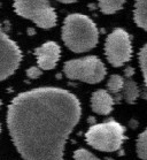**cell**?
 Segmentation results:
<instances>
[{
  "label": "cell",
  "instance_id": "cell-19",
  "mask_svg": "<svg viewBox=\"0 0 147 160\" xmlns=\"http://www.w3.org/2000/svg\"><path fill=\"white\" fill-rule=\"evenodd\" d=\"M0 131H1V126H0Z\"/></svg>",
  "mask_w": 147,
  "mask_h": 160
},
{
  "label": "cell",
  "instance_id": "cell-3",
  "mask_svg": "<svg viewBox=\"0 0 147 160\" xmlns=\"http://www.w3.org/2000/svg\"><path fill=\"white\" fill-rule=\"evenodd\" d=\"M86 142L92 148L105 152L119 150L124 141V128L116 121L94 124L85 135Z\"/></svg>",
  "mask_w": 147,
  "mask_h": 160
},
{
  "label": "cell",
  "instance_id": "cell-15",
  "mask_svg": "<svg viewBox=\"0 0 147 160\" xmlns=\"http://www.w3.org/2000/svg\"><path fill=\"white\" fill-rule=\"evenodd\" d=\"M139 62L144 78H145V82H146L147 85V44L144 48H141V50L139 52Z\"/></svg>",
  "mask_w": 147,
  "mask_h": 160
},
{
  "label": "cell",
  "instance_id": "cell-11",
  "mask_svg": "<svg viewBox=\"0 0 147 160\" xmlns=\"http://www.w3.org/2000/svg\"><path fill=\"white\" fill-rule=\"evenodd\" d=\"M99 7L105 14H113L123 7L125 0H98Z\"/></svg>",
  "mask_w": 147,
  "mask_h": 160
},
{
  "label": "cell",
  "instance_id": "cell-16",
  "mask_svg": "<svg viewBox=\"0 0 147 160\" xmlns=\"http://www.w3.org/2000/svg\"><path fill=\"white\" fill-rule=\"evenodd\" d=\"M74 159L75 160H99L93 153L87 151L85 149H78L76 150L74 153Z\"/></svg>",
  "mask_w": 147,
  "mask_h": 160
},
{
  "label": "cell",
  "instance_id": "cell-18",
  "mask_svg": "<svg viewBox=\"0 0 147 160\" xmlns=\"http://www.w3.org/2000/svg\"><path fill=\"white\" fill-rule=\"evenodd\" d=\"M60 2H63V4H71V2H74V1H76V0H59Z\"/></svg>",
  "mask_w": 147,
  "mask_h": 160
},
{
  "label": "cell",
  "instance_id": "cell-2",
  "mask_svg": "<svg viewBox=\"0 0 147 160\" xmlns=\"http://www.w3.org/2000/svg\"><path fill=\"white\" fill-rule=\"evenodd\" d=\"M98 29L91 18L82 14H70L66 18L62 39L69 50L76 53L90 51L98 44Z\"/></svg>",
  "mask_w": 147,
  "mask_h": 160
},
{
  "label": "cell",
  "instance_id": "cell-8",
  "mask_svg": "<svg viewBox=\"0 0 147 160\" xmlns=\"http://www.w3.org/2000/svg\"><path fill=\"white\" fill-rule=\"evenodd\" d=\"M60 46L55 42H47L43 44L35 51L38 67L42 70L53 69L60 59Z\"/></svg>",
  "mask_w": 147,
  "mask_h": 160
},
{
  "label": "cell",
  "instance_id": "cell-14",
  "mask_svg": "<svg viewBox=\"0 0 147 160\" xmlns=\"http://www.w3.org/2000/svg\"><path fill=\"white\" fill-rule=\"evenodd\" d=\"M123 85H124V80L120 75H111L107 83L108 90L114 92V93L115 92H119L120 90H122Z\"/></svg>",
  "mask_w": 147,
  "mask_h": 160
},
{
  "label": "cell",
  "instance_id": "cell-1",
  "mask_svg": "<svg viewBox=\"0 0 147 160\" xmlns=\"http://www.w3.org/2000/svg\"><path fill=\"white\" fill-rule=\"evenodd\" d=\"M79 119L78 99L57 88L20 93L7 109L12 141L24 160H62L66 142Z\"/></svg>",
  "mask_w": 147,
  "mask_h": 160
},
{
  "label": "cell",
  "instance_id": "cell-5",
  "mask_svg": "<svg viewBox=\"0 0 147 160\" xmlns=\"http://www.w3.org/2000/svg\"><path fill=\"white\" fill-rule=\"evenodd\" d=\"M14 9L17 15L31 20L44 29L56 24V14L48 0H14Z\"/></svg>",
  "mask_w": 147,
  "mask_h": 160
},
{
  "label": "cell",
  "instance_id": "cell-12",
  "mask_svg": "<svg viewBox=\"0 0 147 160\" xmlns=\"http://www.w3.org/2000/svg\"><path fill=\"white\" fill-rule=\"evenodd\" d=\"M123 97L128 102H135L138 96H139V89L137 87V84L133 82V81L129 80L124 82V85H123Z\"/></svg>",
  "mask_w": 147,
  "mask_h": 160
},
{
  "label": "cell",
  "instance_id": "cell-17",
  "mask_svg": "<svg viewBox=\"0 0 147 160\" xmlns=\"http://www.w3.org/2000/svg\"><path fill=\"white\" fill-rule=\"evenodd\" d=\"M29 77H31V78H37L38 76H40V74H42V69H40L39 67H31V68H29L28 72H27Z\"/></svg>",
  "mask_w": 147,
  "mask_h": 160
},
{
  "label": "cell",
  "instance_id": "cell-6",
  "mask_svg": "<svg viewBox=\"0 0 147 160\" xmlns=\"http://www.w3.org/2000/svg\"><path fill=\"white\" fill-rule=\"evenodd\" d=\"M105 53L108 61L114 67L123 66L132 54L129 33L123 29H115L108 35L105 44Z\"/></svg>",
  "mask_w": 147,
  "mask_h": 160
},
{
  "label": "cell",
  "instance_id": "cell-9",
  "mask_svg": "<svg viewBox=\"0 0 147 160\" xmlns=\"http://www.w3.org/2000/svg\"><path fill=\"white\" fill-rule=\"evenodd\" d=\"M113 105H114V100L106 90L96 91L91 97V107L93 109V112L98 114H101V115L109 114L113 109Z\"/></svg>",
  "mask_w": 147,
  "mask_h": 160
},
{
  "label": "cell",
  "instance_id": "cell-10",
  "mask_svg": "<svg viewBox=\"0 0 147 160\" xmlns=\"http://www.w3.org/2000/svg\"><path fill=\"white\" fill-rule=\"evenodd\" d=\"M133 18L137 26L147 31V0H136Z\"/></svg>",
  "mask_w": 147,
  "mask_h": 160
},
{
  "label": "cell",
  "instance_id": "cell-7",
  "mask_svg": "<svg viewBox=\"0 0 147 160\" xmlns=\"http://www.w3.org/2000/svg\"><path fill=\"white\" fill-rule=\"evenodd\" d=\"M22 60L21 50L0 26V82L15 73Z\"/></svg>",
  "mask_w": 147,
  "mask_h": 160
},
{
  "label": "cell",
  "instance_id": "cell-13",
  "mask_svg": "<svg viewBox=\"0 0 147 160\" xmlns=\"http://www.w3.org/2000/svg\"><path fill=\"white\" fill-rule=\"evenodd\" d=\"M137 154L141 159H147V129L141 132L137 139Z\"/></svg>",
  "mask_w": 147,
  "mask_h": 160
},
{
  "label": "cell",
  "instance_id": "cell-4",
  "mask_svg": "<svg viewBox=\"0 0 147 160\" xmlns=\"http://www.w3.org/2000/svg\"><path fill=\"white\" fill-rule=\"evenodd\" d=\"M63 72L70 80L82 81L91 84L101 82L106 75L105 65L100 59L94 55L67 61L63 67Z\"/></svg>",
  "mask_w": 147,
  "mask_h": 160
}]
</instances>
